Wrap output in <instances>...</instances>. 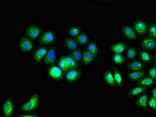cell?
<instances>
[{
  "label": "cell",
  "instance_id": "2",
  "mask_svg": "<svg viewBox=\"0 0 156 117\" xmlns=\"http://www.w3.org/2000/svg\"><path fill=\"white\" fill-rule=\"evenodd\" d=\"M37 46L36 42L20 33L15 42V48L20 56L29 57Z\"/></svg>",
  "mask_w": 156,
  "mask_h": 117
},
{
  "label": "cell",
  "instance_id": "6",
  "mask_svg": "<svg viewBox=\"0 0 156 117\" xmlns=\"http://www.w3.org/2000/svg\"><path fill=\"white\" fill-rule=\"evenodd\" d=\"M61 36L58 30L54 27L48 25L37 41V45L50 47L60 43Z\"/></svg>",
  "mask_w": 156,
  "mask_h": 117
},
{
  "label": "cell",
  "instance_id": "14",
  "mask_svg": "<svg viewBox=\"0 0 156 117\" xmlns=\"http://www.w3.org/2000/svg\"><path fill=\"white\" fill-rule=\"evenodd\" d=\"M148 91L144 92L136 99L129 102V106L133 109L139 110L146 114H149L147 102L149 97Z\"/></svg>",
  "mask_w": 156,
  "mask_h": 117
},
{
  "label": "cell",
  "instance_id": "26",
  "mask_svg": "<svg viewBox=\"0 0 156 117\" xmlns=\"http://www.w3.org/2000/svg\"><path fill=\"white\" fill-rule=\"evenodd\" d=\"M93 39L92 35L87 29H85L75 38L79 45L83 48L85 47Z\"/></svg>",
  "mask_w": 156,
  "mask_h": 117
},
{
  "label": "cell",
  "instance_id": "22",
  "mask_svg": "<svg viewBox=\"0 0 156 117\" xmlns=\"http://www.w3.org/2000/svg\"><path fill=\"white\" fill-rule=\"evenodd\" d=\"M85 48L92 54L98 60L102 58V46L100 42L97 39H93Z\"/></svg>",
  "mask_w": 156,
  "mask_h": 117
},
{
  "label": "cell",
  "instance_id": "16",
  "mask_svg": "<svg viewBox=\"0 0 156 117\" xmlns=\"http://www.w3.org/2000/svg\"><path fill=\"white\" fill-rule=\"evenodd\" d=\"M129 43L123 39H117L109 42L107 44L106 50L110 54H124Z\"/></svg>",
  "mask_w": 156,
  "mask_h": 117
},
{
  "label": "cell",
  "instance_id": "32",
  "mask_svg": "<svg viewBox=\"0 0 156 117\" xmlns=\"http://www.w3.org/2000/svg\"><path fill=\"white\" fill-rule=\"evenodd\" d=\"M156 22L149 21L146 36L156 39Z\"/></svg>",
  "mask_w": 156,
  "mask_h": 117
},
{
  "label": "cell",
  "instance_id": "29",
  "mask_svg": "<svg viewBox=\"0 0 156 117\" xmlns=\"http://www.w3.org/2000/svg\"><path fill=\"white\" fill-rule=\"evenodd\" d=\"M133 85L151 87L156 85V80L147 75L137 81Z\"/></svg>",
  "mask_w": 156,
  "mask_h": 117
},
{
  "label": "cell",
  "instance_id": "9",
  "mask_svg": "<svg viewBox=\"0 0 156 117\" xmlns=\"http://www.w3.org/2000/svg\"><path fill=\"white\" fill-rule=\"evenodd\" d=\"M100 79L104 88L111 91H117V85L115 82L111 68L105 66L99 70Z\"/></svg>",
  "mask_w": 156,
  "mask_h": 117
},
{
  "label": "cell",
  "instance_id": "28",
  "mask_svg": "<svg viewBox=\"0 0 156 117\" xmlns=\"http://www.w3.org/2000/svg\"><path fill=\"white\" fill-rule=\"evenodd\" d=\"M124 55L127 62H131L138 59V46L135 44H129L124 52Z\"/></svg>",
  "mask_w": 156,
  "mask_h": 117
},
{
  "label": "cell",
  "instance_id": "20",
  "mask_svg": "<svg viewBox=\"0 0 156 117\" xmlns=\"http://www.w3.org/2000/svg\"><path fill=\"white\" fill-rule=\"evenodd\" d=\"M98 60L94 55L85 48H83V56L80 63V66L87 69L95 66L98 64Z\"/></svg>",
  "mask_w": 156,
  "mask_h": 117
},
{
  "label": "cell",
  "instance_id": "17",
  "mask_svg": "<svg viewBox=\"0 0 156 117\" xmlns=\"http://www.w3.org/2000/svg\"><path fill=\"white\" fill-rule=\"evenodd\" d=\"M146 67L156 65V53L142 49L138 47V58Z\"/></svg>",
  "mask_w": 156,
  "mask_h": 117
},
{
  "label": "cell",
  "instance_id": "27",
  "mask_svg": "<svg viewBox=\"0 0 156 117\" xmlns=\"http://www.w3.org/2000/svg\"><path fill=\"white\" fill-rule=\"evenodd\" d=\"M146 68L144 64L139 59H137L127 62L124 66V70L125 72H136L145 70Z\"/></svg>",
  "mask_w": 156,
  "mask_h": 117
},
{
  "label": "cell",
  "instance_id": "33",
  "mask_svg": "<svg viewBox=\"0 0 156 117\" xmlns=\"http://www.w3.org/2000/svg\"><path fill=\"white\" fill-rule=\"evenodd\" d=\"M156 65H153L146 69L147 75L155 80L156 78Z\"/></svg>",
  "mask_w": 156,
  "mask_h": 117
},
{
  "label": "cell",
  "instance_id": "31",
  "mask_svg": "<svg viewBox=\"0 0 156 117\" xmlns=\"http://www.w3.org/2000/svg\"><path fill=\"white\" fill-rule=\"evenodd\" d=\"M147 107L149 114L156 113V98L150 95L147 102Z\"/></svg>",
  "mask_w": 156,
  "mask_h": 117
},
{
  "label": "cell",
  "instance_id": "4",
  "mask_svg": "<svg viewBox=\"0 0 156 117\" xmlns=\"http://www.w3.org/2000/svg\"><path fill=\"white\" fill-rule=\"evenodd\" d=\"M87 74V69L81 66L68 71L65 72L63 84L68 87L77 86L84 81Z\"/></svg>",
  "mask_w": 156,
  "mask_h": 117
},
{
  "label": "cell",
  "instance_id": "8",
  "mask_svg": "<svg viewBox=\"0 0 156 117\" xmlns=\"http://www.w3.org/2000/svg\"><path fill=\"white\" fill-rule=\"evenodd\" d=\"M118 33L122 38L128 43H137L140 39L129 23L125 22L119 23Z\"/></svg>",
  "mask_w": 156,
  "mask_h": 117
},
{
  "label": "cell",
  "instance_id": "15",
  "mask_svg": "<svg viewBox=\"0 0 156 117\" xmlns=\"http://www.w3.org/2000/svg\"><path fill=\"white\" fill-rule=\"evenodd\" d=\"M117 85V90L122 91L126 87V80L124 71L121 67L110 66Z\"/></svg>",
  "mask_w": 156,
  "mask_h": 117
},
{
  "label": "cell",
  "instance_id": "3",
  "mask_svg": "<svg viewBox=\"0 0 156 117\" xmlns=\"http://www.w3.org/2000/svg\"><path fill=\"white\" fill-rule=\"evenodd\" d=\"M20 103L17 98L9 95L4 98L0 104V114L3 117H17Z\"/></svg>",
  "mask_w": 156,
  "mask_h": 117
},
{
  "label": "cell",
  "instance_id": "10",
  "mask_svg": "<svg viewBox=\"0 0 156 117\" xmlns=\"http://www.w3.org/2000/svg\"><path fill=\"white\" fill-rule=\"evenodd\" d=\"M148 22L147 18L137 16L131 19L129 24L140 38L147 35Z\"/></svg>",
  "mask_w": 156,
  "mask_h": 117
},
{
  "label": "cell",
  "instance_id": "25",
  "mask_svg": "<svg viewBox=\"0 0 156 117\" xmlns=\"http://www.w3.org/2000/svg\"><path fill=\"white\" fill-rule=\"evenodd\" d=\"M110 66L124 67L127 63V60L124 54H110L108 58Z\"/></svg>",
  "mask_w": 156,
  "mask_h": 117
},
{
  "label": "cell",
  "instance_id": "30",
  "mask_svg": "<svg viewBox=\"0 0 156 117\" xmlns=\"http://www.w3.org/2000/svg\"><path fill=\"white\" fill-rule=\"evenodd\" d=\"M83 48L79 47L76 49L66 53L80 65L83 56Z\"/></svg>",
  "mask_w": 156,
  "mask_h": 117
},
{
  "label": "cell",
  "instance_id": "11",
  "mask_svg": "<svg viewBox=\"0 0 156 117\" xmlns=\"http://www.w3.org/2000/svg\"><path fill=\"white\" fill-rule=\"evenodd\" d=\"M49 47L37 45L29 57L30 63L35 67H41Z\"/></svg>",
  "mask_w": 156,
  "mask_h": 117
},
{
  "label": "cell",
  "instance_id": "13",
  "mask_svg": "<svg viewBox=\"0 0 156 117\" xmlns=\"http://www.w3.org/2000/svg\"><path fill=\"white\" fill-rule=\"evenodd\" d=\"M60 43L49 47L41 67L42 68L56 64L59 55Z\"/></svg>",
  "mask_w": 156,
  "mask_h": 117
},
{
  "label": "cell",
  "instance_id": "24",
  "mask_svg": "<svg viewBox=\"0 0 156 117\" xmlns=\"http://www.w3.org/2000/svg\"><path fill=\"white\" fill-rule=\"evenodd\" d=\"M125 75L127 82L130 85H133L137 81L147 75L146 69L139 71L125 72Z\"/></svg>",
  "mask_w": 156,
  "mask_h": 117
},
{
  "label": "cell",
  "instance_id": "1",
  "mask_svg": "<svg viewBox=\"0 0 156 117\" xmlns=\"http://www.w3.org/2000/svg\"><path fill=\"white\" fill-rule=\"evenodd\" d=\"M42 99L39 89L32 90L25 100L20 103L17 116H41Z\"/></svg>",
  "mask_w": 156,
  "mask_h": 117
},
{
  "label": "cell",
  "instance_id": "19",
  "mask_svg": "<svg viewBox=\"0 0 156 117\" xmlns=\"http://www.w3.org/2000/svg\"><path fill=\"white\" fill-rule=\"evenodd\" d=\"M60 48L66 52H69L80 47L74 38L64 35L61 38Z\"/></svg>",
  "mask_w": 156,
  "mask_h": 117
},
{
  "label": "cell",
  "instance_id": "23",
  "mask_svg": "<svg viewBox=\"0 0 156 117\" xmlns=\"http://www.w3.org/2000/svg\"><path fill=\"white\" fill-rule=\"evenodd\" d=\"M85 29V25L83 24H71L64 28V35L75 38Z\"/></svg>",
  "mask_w": 156,
  "mask_h": 117
},
{
  "label": "cell",
  "instance_id": "35",
  "mask_svg": "<svg viewBox=\"0 0 156 117\" xmlns=\"http://www.w3.org/2000/svg\"><path fill=\"white\" fill-rule=\"evenodd\" d=\"M149 94L151 96H154L156 98V85L151 87L150 89L148 90Z\"/></svg>",
  "mask_w": 156,
  "mask_h": 117
},
{
  "label": "cell",
  "instance_id": "7",
  "mask_svg": "<svg viewBox=\"0 0 156 117\" xmlns=\"http://www.w3.org/2000/svg\"><path fill=\"white\" fill-rule=\"evenodd\" d=\"M42 73L45 79L49 82L63 84L65 72L56 64L42 68Z\"/></svg>",
  "mask_w": 156,
  "mask_h": 117
},
{
  "label": "cell",
  "instance_id": "34",
  "mask_svg": "<svg viewBox=\"0 0 156 117\" xmlns=\"http://www.w3.org/2000/svg\"><path fill=\"white\" fill-rule=\"evenodd\" d=\"M90 1L93 3H97L99 5L107 6H110L114 3L113 0H91Z\"/></svg>",
  "mask_w": 156,
  "mask_h": 117
},
{
  "label": "cell",
  "instance_id": "18",
  "mask_svg": "<svg viewBox=\"0 0 156 117\" xmlns=\"http://www.w3.org/2000/svg\"><path fill=\"white\" fill-rule=\"evenodd\" d=\"M150 87L133 85L129 87L125 92V99L127 101L130 102L136 99L138 96L148 91Z\"/></svg>",
  "mask_w": 156,
  "mask_h": 117
},
{
  "label": "cell",
  "instance_id": "5",
  "mask_svg": "<svg viewBox=\"0 0 156 117\" xmlns=\"http://www.w3.org/2000/svg\"><path fill=\"white\" fill-rule=\"evenodd\" d=\"M46 27L37 20H31L26 23L20 33L37 42Z\"/></svg>",
  "mask_w": 156,
  "mask_h": 117
},
{
  "label": "cell",
  "instance_id": "12",
  "mask_svg": "<svg viewBox=\"0 0 156 117\" xmlns=\"http://www.w3.org/2000/svg\"><path fill=\"white\" fill-rule=\"evenodd\" d=\"M57 64L65 72L80 67L79 63L74 60L67 53H60Z\"/></svg>",
  "mask_w": 156,
  "mask_h": 117
},
{
  "label": "cell",
  "instance_id": "21",
  "mask_svg": "<svg viewBox=\"0 0 156 117\" xmlns=\"http://www.w3.org/2000/svg\"><path fill=\"white\" fill-rule=\"evenodd\" d=\"M138 47L146 51L153 52L156 50V39L146 36L141 38L138 41Z\"/></svg>",
  "mask_w": 156,
  "mask_h": 117
}]
</instances>
